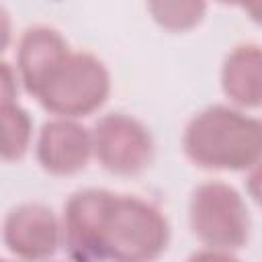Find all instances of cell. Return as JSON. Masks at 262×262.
Here are the masks:
<instances>
[{
    "instance_id": "obj_11",
    "label": "cell",
    "mask_w": 262,
    "mask_h": 262,
    "mask_svg": "<svg viewBox=\"0 0 262 262\" xmlns=\"http://www.w3.org/2000/svg\"><path fill=\"white\" fill-rule=\"evenodd\" d=\"M205 2H149L147 10L154 20L170 31H186L201 23L205 14Z\"/></svg>"
},
{
    "instance_id": "obj_1",
    "label": "cell",
    "mask_w": 262,
    "mask_h": 262,
    "mask_svg": "<svg viewBox=\"0 0 262 262\" xmlns=\"http://www.w3.org/2000/svg\"><path fill=\"white\" fill-rule=\"evenodd\" d=\"M63 242L76 262H154L168 248L170 225L139 196L86 188L63 209Z\"/></svg>"
},
{
    "instance_id": "obj_6",
    "label": "cell",
    "mask_w": 262,
    "mask_h": 262,
    "mask_svg": "<svg viewBox=\"0 0 262 262\" xmlns=\"http://www.w3.org/2000/svg\"><path fill=\"white\" fill-rule=\"evenodd\" d=\"M2 237L14 256L23 260H45L59 246V223L49 207L25 203L6 215Z\"/></svg>"
},
{
    "instance_id": "obj_8",
    "label": "cell",
    "mask_w": 262,
    "mask_h": 262,
    "mask_svg": "<svg viewBox=\"0 0 262 262\" xmlns=\"http://www.w3.org/2000/svg\"><path fill=\"white\" fill-rule=\"evenodd\" d=\"M72 53L59 31L37 25L23 33L16 49V70L27 94H35L47 74Z\"/></svg>"
},
{
    "instance_id": "obj_7",
    "label": "cell",
    "mask_w": 262,
    "mask_h": 262,
    "mask_svg": "<svg viewBox=\"0 0 262 262\" xmlns=\"http://www.w3.org/2000/svg\"><path fill=\"white\" fill-rule=\"evenodd\" d=\"M92 151V133L74 119L47 121L39 131L37 160L53 176H70L84 170Z\"/></svg>"
},
{
    "instance_id": "obj_14",
    "label": "cell",
    "mask_w": 262,
    "mask_h": 262,
    "mask_svg": "<svg viewBox=\"0 0 262 262\" xmlns=\"http://www.w3.org/2000/svg\"><path fill=\"white\" fill-rule=\"evenodd\" d=\"M242 8L250 14V18H252L254 23L262 25V2H258V4H244Z\"/></svg>"
},
{
    "instance_id": "obj_12",
    "label": "cell",
    "mask_w": 262,
    "mask_h": 262,
    "mask_svg": "<svg viewBox=\"0 0 262 262\" xmlns=\"http://www.w3.org/2000/svg\"><path fill=\"white\" fill-rule=\"evenodd\" d=\"M246 188H248V194L252 196V201L262 207V162L256 164L246 180Z\"/></svg>"
},
{
    "instance_id": "obj_13",
    "label": "cell",
    "mask_w": 262,
    "mask_h": 262,
    "mask_svg": "<svg viewBox=\"0 0 262 262\" xmlns=\"http://www.w3.org/2000/svg\"><path fill=\"white\" fill-rule=\"evenodd\" d=\"M188 262H239V260L221 250H201V252H194L188 258Z\"/></svg>"
},
{
    "instance_id": "obj_2",
    "label": "cell",
    "mask_w": 262,
    "mask_h": 262,
    "mask_svg": "<svg viewBox=\"0 0 262 262\" xmlns=\"http://www.w3.org/2000/svg\"><path fill=\"white\" fill-rule=\"evenodd\" d=\"M186 158L207 170H248L262 162V119L225 104L196 113L182 135Z\"/></svg>"
},
{
    "instance_id": "obj_10",
    "label": "cell",
    "mask_w": 262,
    "mask_h": 262,
    "mask_svg": "<svg viewBox=\"0 0 262 262\" xmlns=\"http://www.w3.org/2000/svg\"><path fill=\"white\" fill-rule=\"evenodd\" d=\"M2 127H4L2 158L6 162H16L29 149L33 121L29 113L23 106H18L16 100H6L2 102Z\"/></svg>"
},
{
    "instance_id": "obj_4",
    "label": "cell",
    "mask_w": 262,
    "mask_h": 262,
    "mask_svg": "<svg viewBox=\"0 0 262 262\" xmlns=\"http://www.w3.org/2000/svg\"><path fill=\"white\" fill-rule=\"evenodd\" d=\"M188 219L192 233L211 250H237L248 242L250 215L242 194L225 182H203L192 190Z\"/></svg>"
},
{
    "instance_id": "obj_3",
    "label": "cell",
    "mask_w": 262,
    "mask_h": 262,
    "mask_svg": "<svg viewBox=\"0 0 262 262\" xmlns=\"http://www.w3.org/2000/svg\"><path fill=\"white\" fill-rule=\"evenodd\" d=\"M111 92V76L104 63L86 51L70 53L35 90L39 104L61 119H78L104 104Z\"/></svg>"
},
{
    "instance_id": "obj_9",
    "label": "cell",
    "mask_w": 262,
    "mask_h": 262,
    "mask_svg": "<svg viewBox=\"0 0 262 262\" xmlns=\"http://www.w3.org/2000/svg\"><path fill=\"white\" fill-rule=\"evenodd\" d=\"M221 88L239 106H262V49L258 45H237L227 53L221 68Z\"/></svg>"
},
{
    "instance_id": "obj_15",
    "label": "cell",
    "mask_w": 262,
    "mask_h": 262,
    "mask_svg": "<svg viewBox=\"0 0 262 262\" xmlns=\"http://www.w3.org/2000/svg\"><path fill=\"white\" fill-rule=\"evenodd\" d=\"M2 262H8V260H2Z\"/></svg>"
},
{
    "instance_id": "obj_5",
    "label": "cell",
    "mask_w": 262,
    "mask_h": 262,
    "mask_svg": "<svg viewBox=\"0 0 262 262\" xmlns=\"http://www.w3.org/2000/svg\"><path fill=\"white\" fill-rule=\"evenodd\" d=\"M94 154L102 168L119 176L143 172L154 158V139L149 131L133 117L108 113L92 129Z\"/></svg>"
}]
</instances>
